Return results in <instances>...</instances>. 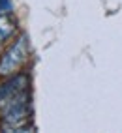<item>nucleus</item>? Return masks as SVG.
<instances>
[{
  "instance_id": "f03ea898",
  "label": "nucleus",
  "mask_w": 122,
  "mask_h": 133,
  "mask_svg": "<svg viewBox=\"0 0 122 133\" xmlns=\"http://www.w3.org/2000/svg\"><path fill=\"white\" fill-rule=\"evenodd\" d=\"M28 90V77L27 75H11L6 83L0 84V111L19 94Z\"/></svg>"
},
{
  "instance_id": "f257e3e1",
  "label": "nucleus",
  "mask_w": 122,
  "mask_h": 133,
  "mask_svg": "<svg viewBox=\"0 0 122 133\" xmlns=\"http://www.w3.org/2000/svg\"><path fill=\"white\" fill-rule=\"evenodd\" d=\"M27 58H28V39L27 36H21L0 58V77L15 75L19 71V68L27 62Z\"/></svg>"
},
{
  "instance_id": "7ed1b4c3",
  "label": "nucleus",
  "mask_w": 122,
  "mask_h": 133,
  "mask_svg": "<svg viewBox=\"0 0 122 133\" xmlns=\"http://www.w3.org/2000/svg\"><path fill=\"white\" fill-rule=\"evenodd\" d=\"M15 28H17V24H15V21L11 17L8 13H0V43L10 38L15 32Z\"/></svg>"
},
{
  "instance_id": "20e7f679",
  "label": "nucleus",
  "mask_w": 122,
  "mask_h": 133,
  "mask_svg": "<svg viewBox=\"0 0 122 133\" xmlns=\"http://www.w3.org/2000/svg\"><path fill=\"white\" fill-rule=\"evenodd\" d=\"M10 10H11L10 0H0V13H8Z\"/></svg>"
}]
</instances>
